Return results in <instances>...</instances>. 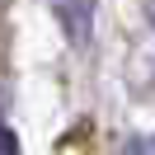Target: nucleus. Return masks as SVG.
Segmentation results:
<instances>
[{
    "instance_id": "1",
    "label": "nucleus",
    "mask_w": 155,
    "mask_h": 155,
    "mask_svg": "<svg viewBox=\"0 0 155 155\" xmlns=\"http://www.w3.org/2000/svg\"><path fill=\"white\" fill-rule=\"evenodd\" d=\"M52 10H57V19H61L71 42L89 38V28H94V0H52Z\"/></svg>"
},
{
    "instance_id": "2",
    "label": "nucleus",
    "mask_w": 155,
    "mask_h": 155,
    "mask_svg": "<svg viewBox=\"0 0 155 155\" xmlns=\"http://www.w3.org/2000/svg\"><path fill=\"white\" fill-rule=\"evenodd\" d=\"M122 155H155V136H132Z\"/></svg>"
},
{
    "instance_id": "3",
    "label": "nucleus",
    "mask_w": 155,
    "mask_h": 155,
    "mask_svg": "<svg viewBox=\"0 0 155 155\" xmlns=\"http://www.w3.org/2000/svg\"><path fill=\"white\" fill-rule=\"evenodd\" d=\"M0 155H19V146H14V132L5 122H0Z\"/></svg>"
},
{
    "instance_id": "4",
    "label": "nucleus",
    "mask_w": 155,
    "mask_h": 155,
    "mask_svg": "<svg viewBox=\"0 0 155 155\" xmlns=\"http://www.w3.org/2000/svg\"><path fill=\"white\" fill-rule=\"evenodd\" d=\"M146 10H150V19H155V0H150V5H146Z\"/></svg>"
}]
</instances>
